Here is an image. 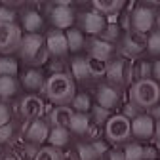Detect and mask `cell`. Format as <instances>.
Segmentation results:
<instances>
[{
	"instance_id": "obj_15",
	"label": "cell",
	"mask_w": 160,
	"mask_h": 160,
	"mask_svg": "<svg viewBox=\"0 0 160 160\" xmlns=\"http://www.w3.org/2000/svg\"><path fill=\"white\" fill-rule=\"evenodd\" d=\"M44 112V101L38 95H27L19 101V114H21L27 122H34L42 116Z\"/></svg>"
},
{
	"instance_id": "obj_45",
	"label": "cell",
	"mask_w": 160,
	"mask_h": 160,
	"mask_svg": "<svg viewBox=\"0 0 160 160\" xmlns=\"http://www.w3.org/2000/svg\"><path fill=\"white\" fill-rule=\"evenodd\" d=\"M63 160H78L76 151H65L63 152Z\"/></svg>"
},
{
	"instance_id": "obj_26",
	"label": "cell",
	"mask_w": 160,
	"mask_h": 160,
	"mask_svg": "<svg viewBox=\"0 0 160 160\" xmlns=\"http://www.w3.org/2000/svg\"><path fill=\"white\" fill-rule=\"evenodd\" d=\"M114 112H111V111H107V109H103V107H99V105H93V109L90 111V120H92V126L93 128H97V130H105V124L111 120V116H112Z\"/></svg>"
},
{
	"instance_id": "obj_46",
	"label": "cell",
	"mask_w": 160,
	"mask_h": 160,
	"mask_svg": "<svg viewBox=\"0 0 160 160\" xmlns=\"http://www.w3.org/2000/svg\"><path fill=\"white\" fill-rule=\"evenodd\" d=\"M156 29L160 31V6H158V10H156Z\"/></svg>"
},
{
	"instance_id": "obj_14",
	"label": "cell",
	"mask_w": 160,
	"mask_h": 160,
	"mask_svg": "<svg viewBox=\"0 0 160 160\" xmlns=\"http://www.w3.org/2000/svg\"><path fill=\"white\" fill-rule=\"evenodd\" d=\"M50 124L46 122V120L42 118H38L34 120V122H29L27 130H25V139H27V143L32 145V147H38V145H42L48 141V137H50Z\"/></svg>"
},
{
	"instance_id": "obj_28",
	"label": "cell",
	"mask_w": 160,
	"mask_h": 160,
	"mask_svg": "<svg viewBox=\"0 0 160 160\" xmlns=\"http://www.w3.org/2000/svg\"><path fill=\"white\" fill-rule=\"evenodd\" d=\"M17 72H19V63H17L15 57H12V55H2L0 57V76L15 78Z\"/></svg>"
},
{
	"instance_id": "obj_7",
	"label": "cell",
	"mask_w": 160,
	"mask_h": 160,
	"mask_svg": "<svg viewBox=\"0 0 160 160\" xmlns=\"http://www.w3.org/2000/svg\"><path fill=\"white\" fill-rule=\"evenodd\" d=\"M145 52H147V34L135 32V31L124 32L122 40H120V44H118L120 57L132 61V59H141V55Z\"/></svg>"
},
{
	"instance_id": "obj_4",
	"label": "cell",
	"mask_w": 160,
	"mask_h": 160,
	"mask_svg": "<svg viewBox=\"0 0 160 160\" xmlns=\"http://www.w3.org/2000/svg\"><path fill=\"white\" fill-rule=\"evenodd\" d=\"M105 82L122 90V88H130L135 82V71H133V63L128 61L124 57H114L112 61H109L107 65V74H105Z\"/></svg>"
},
{
	"instance_id": "obj_31",
	"label": "cell",
	"mask_w": 160,
	"mask_h": 160,
	"mask_svg": "<svg viewBox=\"0 0 160 160\" xmlns=\"http://www.w3.org/2000/svg\"><path fill=\"white\" fill-rule=\"evenodd\" d=\"M126 160H145V145L137 143V141H130L122 147Z\"/></svg>"
},
{
	"instance_id": "obj_20",
	"label": "cell",
	"mask_w": 160,
	"mask_h": 160,
	"mask_svg": "<svg viewBox=\"0 0 160 160\" xmlns=\"http://www.w3.org/2000/svg\"><path fill=\"white\" fill-rule=\"evenodd\" d=\"M92 120H90V114H78L74 112L72 120H71V126H69V132L71 133H76V135H88L92 133Z\"/></svg>"
},
{
	"instance_id": "obj_30",
	"label": "cell",
	"mask_w": 160,
	"mask_h": 160,
	"mask_svg": "<svg viewBox=\"0 0 160 160\" xmlns=\"http://www.w3.org/2000/svg\"><path fill=\"white\" fill-rule=\"evenodd\" d=\"M86 61H88L90 78H93V80H101V78H105V74H107V65H109V63L99 61V59H95V57H86Z\"/></svg>"
},
{
	"instance_id": "obj_29",
	"label": "cell",
	"mask_w": 160,
	"mask_h": 160,
	"mask_svg": "<svg viewBox=\"0 0 160 160\" xmlns=\"http://www.w3.org/2000/svg\"><path fill=\"white\" fill-rule=\"evenodd\" d=\"M135 80H152V61L149 59H137L133 63Z\"/></svg>"
},
{
	"instance_id": "obj_44",
	"label": "cell",
	"mask_w": 160,
	"mask_h": 160,
	"mask_svg": "<svg viewBox=\"0 0 160 160\" xmlns=\"http://www.w3.org/2000/svg\"><path fill=\"white\" fill-rule=\"evenodd\" d=\"M154 147L160 151V122H156V130H154Z\"/></svg>"
},
{
	"instance_id": "obj_39",
	"label": "cell",
	"mask_w": 160,
	"mask_h": 160,
	"mask_svg": "<svg viewBox=\"0 0 160 160\" xmlns=\"http://www.w3.org/2000/svg\"><path fill=\"white\" fill-rule=\"evenodd\" d=\"M12 120V109L6 103H0V126H8Z\"/></svg>"
},
{
	"instance_id": "obj_2",
	"label": "cell",
	"mask_w": 160,
	"mask_h": 160,
	"mask_svg": "<svg viewBox=\"0 0 160 160\" xmlns=\"http://www.w3.org/2000/svg\"><path fill=\"white\" fill-rule=\"evenodd\" d=\"M128 101L147 112L160 103V86L154 80H135L128 90Z\"/></svg>"
},
{
	"instance_id": "obj_3",
	"label": "cell",
	"mask_w": 160,
	"mask_h": 160,
	"mask_svg": "<svg viewBox=\"0 0 160 160\" xmlns=\"http://www.w3.org/2000/svg\"><path fill=\"white\" fill-rule=\"evenodd\" d=\"M50 52L46 48V38L42 34H25L21 40V48H19V59L23 63L40 67L48 61Z\"/></svg>"
},
{
	"instance_id": "obj_33",
	"label": "cell",
	"mask_w": 160,
	"mask_h": 160,
	"mask_svg": "<svg viewBox=\"0 0 160 160\" xmlns=\"http://www.w3.org/2000/svg\"><path fill=\"white\" fill-rule=\"evenodd\" d=\"M147 53L160 59V31L158 29L147 34Z\"/></svg>"
},
{
	"instance_id": "obj_27",
	"label": "cell",
	"mask_w": 160,
	"mask_h": 160,
	"mask_svg": "<svg viewBox=\"0 0 160 160\" xmlns=\"http://www.w3.org/2000/svg\"><path fill=\"white\" fill-rule=\"evenodd\" d=\"M122 36H124V31L120 29V25L114 21V23H109V25L105 27V31L99 34L97 38H101V40H105V42H109V44L116 46V44H120Z\"/></svg>"
},
{
	"instance_id": "obj_19",
	"label": "cell",
	"mask_w": 160,
	"mask_h": 160,
	"mask_svg": "<svg viewBox=\"0 0 160 160\" xmlns=\"http://www.w3.org/2000/svg\"><path fill=\"white\" fill-rule=\"evenodd\" d=\"M21 25H23V29L27 31V34H40V29H42L44 21H42V17H40L38 12L29 10V12H25L23 17H21Z\"/></svg>"
},
{
	"instance_id": "obj_9",
	"label": "cell",
	"mask_w": 160,
	"mask_h": 160,
	"mask_svg": "<svg viewBox=\"0 0 160 160\" xmlns=\"http://www.w3.org/2000/svg\"><path fill=\"white\" fill-rule=\"evenodd\" d=\"M95 101H97L99 107L114 112L122 105V90H118V88H114L107 82H101L95 90Z\"/></svg>"
},
{
	"instance_id": "obj_24",
	"label": "cell",
	"mask_w": 160,
	"mask_h": 160,
	"mask_svg": "<svg viewBox=\"0 0 160 160\" xmlns=\"http://www.w3.org/2000/svg\"><path fill=\"white\" fill-rule=\"evenodd\" d=\"M69 139H71V132L67 128H52L48 143H50V147H55V149L61 151L63 147L69 145Z\"/></svg>"
},
{
	"instance_id": "obj_34",
	"label": "cell",
	"mask_w": 160,
	"mask_h": 160,
	"mask_svg": "<svg viewBox=\"0 0 160 160\" xmlns=\"http://www.w3.org/2000/svg\"><path fill=\"white\" fill-rule=\"evenodd\" d=\"M32 160H63V152L59 149H55V147L46 145V147L38 149V152H36V156Z\"/></svg>"
},
{
	"instance_id": "obj_17",
	"label": "cell",
	"mask_w": 160,
	"mask_h": 160,
	"mask_svg": "<svg viewBox=\"0 0 160 160\" xmlns=\"http://www.w3.org/2000/svg\"><path fill=\"white\" fill-rule=\"evenodd\" d=\"M92 8L103 17H116L122 13V10L126 8V2L124 0H93L92 2Z\"/></svg>"
},
{
	"instance_id": "obj_36",
	"label": "cell",
	"mask_w": 160,
	"mask_h": 160,
	"mask_svg": "<svg viewBox=\"0 0 160 160\" xmlns=\"http://www.w3.org/2000/svg\"><path fill=\"white\" fill-rule=\"evenodd\" d=\"M92 147H93V151L97 152L99 158L105 156V154H109V151H111V145L107 143V139H93V141H92Z\"/></svg>"
},
{
	"instance_id": "obj_35",
	"label": "cell",
	"mask_w": 160,
	"mask_h": 160,
	"mask_svg": "<svg viewBox=\"0 0 160 160\" xmlns=\"http://www.w3.org/2000/svg\"><path fill=\"white\" fill-rule=\"evenodd\" d=\"M76 154H78V160H99L92 143H78L76 145Z\"/></svg>"
},
{
	"instance_id": "obj_48",
	"label": "cell",
	"mask_w": 160,
	"mask_h": 160,
	"mask_svg": "<svg viewBox=\"0 0 160 160\" xmlns=\"http://www.w3.org/2000/svg\"><path fill=\"white\" fill-rule=\"evenodd\" d=\"M2 160H4V158H2Z\"/></svg>"
},
{
	"instance_id": "obj_22",
	"label": "cell",
	"mask_w": 160,
	"mask_h": 160,
	"mask_svg": "<svg viewBox=\"0 0 160 160\" xmlns=\"http://www.w3.org/2000/svg\"><path fill=\"white\" fill-rule=\"evenodd\" d=\"M65 36H67V44H69V52L72 53H78L86 48V38H84V32L80 29H69L65 31Z\"/></svg>"
},
{
	"instance_id": "obj_47",
	"label": "cell",
	"mask_w": 160,
	"mask_h": 160,
	"mask_svg": "<svg viewBox=\"0 0 160 160\" xmlns=\"http://www.w3.org/2000/svg\"><path fill=\"white\" fill-rule=\"evenodd\" d=\"M0 160H2V158H0Z\"/></svg>"
},
{
	"instance_id": "obj_8",
	"label": "cell",
	"mask_w": 160,
	"mask_h": 160,
	"mask_svg": "<svg viewBox=\"0 0 160 160\" xmlns=\"http://www.w3.org/2000/svg\"><path fill=\"white\" fill-rule=\"evenodd\" d=\"M21 29L15 23H0V53L2 55H12L19 52L21 48Z\"/></svg>"
},
{
	"instance_id": "obj_10",
	"label": "cell",
	"mask_w": 160,
	"mask_h": 160,
	"mask_svg": "<svg viewBox=\"0 0 160 160\" xmlns=\"http://www.w3.org/2000/svg\"><path fill=\"white\" fill-rule=\"evenodd\" d=\"M78 23H80V31H82L84 34H88L90 38H97L105 31V27L109 25V19L103 17V15H99L95 10H90V12L80 13Z\"/></svg>"
},
{
	"instance_id": "obj_12",
	"label": "cell",
	"mask_w": 160,
	"mask_h": 160,
	"mask_svg": "<svg viewBox=\"0 0 160 160\" xmlns=\"http://www.w3.org/2000/svg\"><path fill=\"white\" fill-rule=\"evenodd\" d=\"M154 130H156V122L147 112H141L132 120V137L137 143H147L154 139Z\"/></svg>"
},
{
	"instance_id": "obj_18",
	"label": "cell",
	"mask_w": 160,
	"mask_h": 160,
	"mask_svg": "<svg viewBox=\"0 0 160 160\" xmlns=\"http://www.w3.org/2000/svg\"><path fill=\"white\" fill-rule=\"evenodd\" d=\"M72 116H74V111L71 107H53L48 114V120H50L52 128H67L69 130Z\"/></svg>"
},
{
	"instance_id": "obj_40",
	"label": "cell",
	"mask_w": 160,
	"mask_h": 160,
	"mask_svg": "<svg viewBox=\"0 0 160 160\" xmlns=\"http://www.w3.org/2000/svg\"><path fill=\"white\" fill-rule=\"evenodd\" d=\"M13 137V126H0V143H8L10 139Z\"/></svg>"
},
{
	"instance_id": "obj_23",
	"label": "cell",
	"mask_w": 160,
	"mask_h": 160,
	"mask_svg": "<svg viewBox=\"0 0 160 160\" xmlns=\"http://www.w3.org/2000/svg\"><path fill=\"white\" fill-rule=\"evenodd\" d=\"M71 76L74 82H86L90 80V71H88V61L86 57H74L71 63Z\"/></svg>"
},
{
	"instance_id": "obj_41",
	"label": "cell",
	"mask_w": 160,
	"mask_h": 160,
	"mask_svg": "<svg viewBox=\"0 0 160 160\" xmlns=\"http://www.w3.org/2000/svg\"><path fill=\"white\" fill-rule=\"evenodd\" d=\"M109 160H126V156H124V151L120 149V147H114V149H111V151H109Z\"/></svg>"
},
{
	"instance_id": "obj_43",
	"label": "cell",
	"mask_w": 160,
	"mask_h": 160,
	"mask_svg": "<svg viewBox=\"0 0 160 160\" xmlns=\"http://www.w3.org/2000/svg\"><path fill=\"white\" fill-rule=\"evenodd\" d=\"M147 114L154 120V122H160V103H158V105H154L152 109H149V111H147Z\"/></svg>"
},
{
	"instance_id": "obj_1",
	"label": "cell",
	"mask_w": 160,
	"mask_h": 160,
	"mask_svg": "<svg viewBox=\"0 0 160 160\" xmlns=\"http://www.w3.org/2000/svg\"><path fill=\"white\" fill-rule=\"evenodd\" d=\"M44 93L50 101L57 107H71L76 95V82L69 72L50 74L44 86Z\"/></svg>"
},
{
	"instance_id": "obj_13",
	"label": "cell",
	"mask_w": 160,
	"mask_h": 160,
	"mask_svg": "<svg viewBox=\"0 0 160 160\" xmlns=\"http://www.w3.org/2000/svg\"><path fill=\"white\" fill-rule=\"evenodd\" d=\"M86 48H88V57H95V59H99V61H105V63L112 61L114 55H116V50H118L116 46L105 42V40H101V38L86 40Z\"/></svg>"
},
{
	"instance_id": "obj_16",
	"label": "cell",
	"mask_w": 160,
	"mask_h": 160,
	"mask_svg": "<svg viewBox=\"0 0 160 160\" xmlns=\"http://www.w3.org/2000/svg\"><path fill=\"white\" fill-rule=\"evenodd\" d=\"M46 48L50 52V55H55V57H63L67 55L69 52V44H67V36L63 31H57V29H52L46 36Z\"/></svg>"
},
{
	"instance_id": "obj_32",
	"label": "cell",
	"mask_w": 160,
	"mask_h": 160,
	"mask_svg": "<svg viewBox=\"0 0 160 160\" xmlns=\"http://www.w3.org/2000/svg\"><path fill=\"white\" fill-rule=\"evenodd\" d=\"M17 93V80L10 76H0V97L12 99Z\"/></svg>"
},
{
	"instance_id": "obj_42",
	"label": "cell",
	"mask_w": 160,
	"mask_h": 160,
	"mask_svg": "<svg viewBox=\"0 0 160 160\" xmlns=\"http://www.w3.org/2000/svg\"><path fill=\"white\" fill-rule=\"evenodd\" d=\"M152 80L160 86V59H154L152 61Z\"/></svg>"
},
{
	"instance_id": "obj_25",
	"label": "cell",
	"mask_w": 160,
	"mask_h": 160,
	"mask_svg": "<svg viewBox=\"0 0 160 160\" xmlns=\"http://www.w3.org/2000/svg\"><path fill=\"white\" fill-rule=\"evenodd\" d=\"M71 109L78 114H90V111L93 109V103H92V97L86 93V92H76L72 103H71Z\"/></svg>"
},
{
	"instance_id": "obj_5",
	"label": "cell",
	"mask_w": 160,
	"mask_h": 160,
	"mask_svg": "<svg viewBox=\"0 0 160 160\" xmlns=\"http://www.w3.org/2000/svg\"><path fill=\"white\" fill-rule=\"evenodd\" d=\"M103 132H105V139L109 145H114V147L122 145L124 147L132 139V120L120 112H114L111 116V120L105 124Z\"/></svg>"
},
{
	"instance_id": "obj_37",
	"label": "cell",
	"mask_w": 160,
	"mask_h": 160,
	"mask_svg": "<svg viewBox=\"0 0 160 160\" xmlns=\"http://www.w3.org/2000/svg\"><path fill=\"white\" fill-rule=\"evenodd\" d=\"M143 111L141 109H139V107H135L133 103H130V101H126L124 105H122V112H120V114H124L126 118H130V120H133L135 116H139V114H141Z\"/></svg>"
},
{
	"instance_id": "obj_38",
	"label": "cell",
	"mask_w": 160,
	"mask_h": 160,
	"mask_svg": "<svg viewBox=\"0 0 160 160\" xmlns=\"http://www.w3.org/2000/svg\"><path fill=\"white\" fill-rule=\"evenodd\" d=\"M0 23H15V12L8 6H0Z\"/></svg>"
},
{
	"instance_id": "obj_21",
	"label": "cell",
	"mask_w": 160,
	"mask_h": 160,
	"mask_svg": "<svg viewBox=\"0 0 160 160\" xmlns=\"http://www.w3.org/2000/svg\"><path fill=\"white\" fill-rule=\"evenodd\" d=\"M23 86L31 92H36V90H42L44 92V86H46V80L42 76L38 69H29L25 74H23Z\"/></svg>"
},
{
	"instance_id": "obj_11",
	"label": "cell",
	"mask_w": 160,
	"mask_h": 160,
	"mask_svg": "<svg viewBox=\"0 0 160 160\" xmlns=\"http://www.w3.org/2000/svg\"><path fill=\"white\" fill-rule=\"evenodd\" d=\"M50 21H52V25L57 31H63L65 32V31L72 29V25L76 21V15H74L72 6L67 4V2H57L52 8V12H50Z\"/></svg>"
},
{
	"instance_id": "obj_6",
	"label": "cell",
	"mask_w": 160,
	"mask_h": 160,
	"mask_svg": "<svg viewBox=\"0 0 160 160\" xmlns=\"http://www.w3.org/2000/svg\"><path fill=\"white\" fill-rule=\"evenodd\" d=\"M130 25L132 31L149 34L156 29V10L152 4H135L130 8Z\"/></svg>"
}]
</instances>
